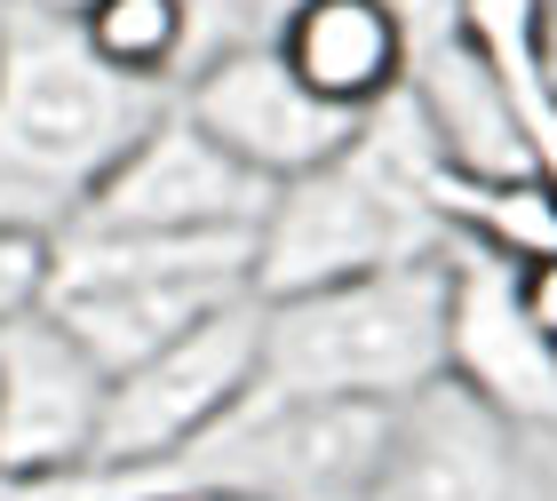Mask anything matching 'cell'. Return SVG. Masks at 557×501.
<instances>
[{
  "instance_id": "obj_9",
  "label": "cell",
  "mask_w": 557,
  "mask_h": 501,
  "mask_svg": "<svg viewBox=\"0 0 557 501\" xmlns=\"http://www.w3.org/2000/svg\"><path fill=\"white\" fill-rule=\"evenodd\" d=\"M112 374L72 342L40 303L0 327V478H48V469L96 462Z\"/></svg>"
},
{
  "instance_id": "obj_18",
  "label": "cell",
  "mask_w": 557,
  "mask_h": 501,
  "mask_svg": "<svg viewBox=\"0 0 557 501\" xmlns=\"http://www.w3.org/2000/svg\"><path fill=\"white\" fill-rule=\"evenodd\" d=\"M120 501H199V493H184V486H128Z\"/></svg>"
},
{
  "instance_id": "obj_15",
  "label": "cell",
  "mask_w": 557,
  "mask_h": 501,
  "mask_svg": "<svg viewBox=\"0 0 557 501\" xmlns=\"http://www.w3.org/2000/svg\"><path fill=\"white\" fill-rule=\"evenodd\" d=\"M40 279H48V239L9 231V223H0V327H9L16 311L40 303Z\"/></svg>"
},
{
  "instance_id": "obj_7",
  "label": "cell",
  "mask_w": 557,
  "mask_h": 501,
  "mask_svg": "<svg viewBox=\"0 0 557 501\" xmlns=\"http://www.w3.org/2000/svg\"><path fill=\"white\" fill-rule=\"evenodd\" d=\"M175 104H184L232 160L256 167L263 184H287V175L335 160L350 143V128H359L350 112L319 104V96L287 72V57H278L271 40H239V48L223 40V48H208V64L184 80Z\"/></svg>"
},
{
  "instance_id": "obj_16",
  "label": "cell",
  "mask_w": 557,
  "mask_h": 501,
  "mask_svg": "<svg viewBox=\"0 0 557 501\" xmlns=\"http://www.w3.org/2000/svg\"><path fill=\"white\" fill-rule=\"evenodd\" d=\"M510 295H518V311L534 318V335L557 342V247H549V255L510 263Z\"/></svg>"
},
{
  "instance_id": "obj_5",
  "label": "cell",
  "mask_w": 557,
  "mask_h": 501,
  "mask_svg": "<svg viewBox=\"0 0 557 501\" xmlns=\"http://www.w3.org/2000/svg\"><path fill=\"white\" fill-rule=\"evenodd\" d=\"M256 342H263V303L232 295L223 311L191 318L175 342H160L151 359L120 366L104 383V422H96V462L128 469L144 486L160 462H175L184 446H199L223 414L256 390Z\"/></svg>"
},
{
  "instance_id": "obj_10",
  "label": "cell",
  "mask_w": 557,
  "mask_h": 501,
  "mask_svg": "<svg viewBox=\"0 0 557 501\" xmlns=\"http://www.w3.org/2000/svg\"><path fill=\"white\" fill-rule=\"evenodd\" d=\"M359 501H525L518 422H502L486 398L438 374L414 398H398L383 469Z\"/></svg>"
},
{
  "instance_id": "obj_14",
  "label": "cell",
  "mask_w": 557,
  "mask_h": 501,
  "mask_svg": "<svg viewBox=\"0 0 557 501\" xmlns=\"http://www.w3.org/2000/svg\"><path fill=\"white\" fill-rule=\"evenodd\" d=\"M72 9V33L104 72L120 80H144V88H168L175 72L199 57V24H191V0H64Z\"/></svg>"
},
{
  "instance_id": "obj_17",
  "label": "cell",
  "mask_w": 557,
  "mask_h": 501,
  "mask_svg": "<svg viewBox=\"0 0 557 501\" xmlns=\"http://www.w3.org/2000/svg\"><path fill=\"white\" fill-rule=\"evenodd\" d=\"M534 48H542V64H549V104H557V0L534 9Z\"/></svg>"
},
{
  "instance_id": "obj_4",
  "label": "cell",
  "mask_w": 557,
  "mask_h": 501,
  "mask_svg": "<svg viewBox=\"0 0 557 501\" xmlns=\"http://www.w3.org/2000/svg\"><path fill=\"white\" fill-rule=\"evenodd\" d=\"M398 398H239L199 446L144 486L247 493V501H359L383 469Z\"/></svg>"
},
{
  "instance_id": "obj_2",
  "label": "cell",
  "mask_w": 557,
  "mask_h": 501,
  "mask_svg": "<svg viewBox=\"0 0 557 501\" xmlns=\"http://www.w3.org/2000/svg\"><path fill=\"white\" fill-rule=\"evenodd\" d=\"M438 374H446V239L335 287L271 295L247 398H414Z\"/></svg>"
},
{
  "instance_id": "obj_1",
  "label": "cell",
  "mask_w": 557,
  "mask_h": 501,
  "mask_svg": "<svg viewBox=\"0 0 557 501\" xmlns=\"http://www.w3.org/2000/svg\"><path fill=\"white\" fill-rule=\"evenodd\" d=\"M160 104L88 57L64 0H0V223L57 239Z\"/></svg>"
},
{
  "instance_id": "obj_11",
  "label": "cell",
  "mask_w": 557,
  "mask_h": 501,
  "mask_svg": "<svg viewBox=\"0 0 557 501\" xmlns=\"http://www.w3.org/2000/svg\"><path fill=\"white\" fill-rule=\"evenodd\" d=\"M407 104L422 112L430 152L462 175H518V167H549L542 128L525 112L518 80L486 57L478 33H446L438 48H407Z\"/></svg>"
},
{
  "instance_id": "obj_8",
  "label": "cell",
  "mask_w": 557,
  "mask_h": 501,
  "mask_svg": "<svg viewBox=\"0 0 557 501\" xmlns=\"http://www.w3.org/2000/svg\"><path fill=\"white\" fill-rule=\"evenodd\" d=\"M446 374L518 430H557V342L510 295V255L446 239Z\"/></svg>"
},
{
  "instance_id": "obj_3",
  "label": "cell",
  "mask_w": 557,
  "mask_h": 501,
  "mask_svg": "<svg viewBox=\"0 0 557 501\" xmlns=\"http://www.w3.org/2000/svg\"><path fill=\"white\" fill-rule=\"evenodd\" d=\"M247 247L256 231H88L64 223L48 239L40 311L88 350L104 374L151 359L191 318L223 311L247 287Z\"/></svg>"
},
{
  "instance_id": "obj_13",
  "label": "cell",
  "mask_w": 557,
  "mask_h": 501,
  "mask_svg": "<svg viewBox=\"0 0 557 501\" xmlns=\"http://www.w3.org/2000/svg\"><path fill=\"white\" fill-rule=\"evenodd\" d=\"M430 215L446 239L494 247V255H549L557 247V175L518 167V175H462V167H430Z\"/></svg>"
},
{
  "instance_id": "obj_12",
  "label": "cell",
  "mask_w": 557,
  "mask_h": 501,
  "mask_svg": "<svg viewBox=\"0 0 557 501\" xmlns=\"http://www.w3.org/2000/svg\"><path fill=\"white\" fill-rule=\"evenodd\" d=\"M271 48L287 57V72L319 104L359 120L407 80L414 33H407V16H398V0H295V9L278 16Z\"/></svg>"
},
{
  "instance_id": "obj_6",
  "label": "cell",
  "mask_w": 557,
  "mask_h": 501,
  "mask_svg": "<svg viewBox=\"0 0 557 501\" xmlns=\"http://www.w3.org/2000/svg\"><path fill=\"white\" fill-rule=\"evenodd\" d=\"M263 199L271 184L256 167L223 152L184 104H160L128 136V152L96 175L72 223L88 231H256Z\"/></svg>"
},
{
  "instance_id": "obj_19",
  "label": "cell",
  "mask_w": 557,
  "mask_h": 501,
  "mask_svg": "<svg viewBox=\"0 0 557 501\" xmlns=\"http://www.w3.org/2000/svg\"><path fill=\"white\" fill-rule=\"evenodd\" d=\"M199 501H247V493H199Z\"/></svg>"
}]
</instances>
